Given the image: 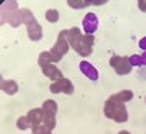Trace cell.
<instances>
[{
	"label": "cell",
	"mask_w": 146,
	"mask_h": 134,
	"mask_svg": "<svg viewBox=\"0 0 146 134\" xmlns=\"http://www.w3.org/2000/svg\"><path fill=\"white\" fill-rule=\"evenodd\" d=\"M42 71H44V75L48 77V79H51V80H60V79H63V73L60 71L54 64H48L45 67H42Z\"/></svg>",
	"instance_id": "obj_8"
},
{
	"label": "cell",
	"mask_w": 146,
	"mask_h": 134,
	"mask_svg": "<svg viewBox=\"0 0 146 134\" xmlns=\"http://www.w3.org/2000/svg\"><path fill=\"white\" fill-rule=\"evenodd\" d=\"M67 36H69V31H62L58 34V38H57V42L54 44V47L51 48V58L53 61H60L63 55H66L67 50H69V44H67Z\"/></svg>",
	"instance_id": "obj_3"
},
{
	"label": "cell",
	"mask_w": 146,
	"mask_h": 134,
	"mask_svg": "<svg viewBox=\"0 0 146 134\" xmlns=\"http://www.w3.org/2000/svg\"><path fill=\"white\" fill-rule=\"evenodd\" d=\"M104 114L107 118L114 119L115 123H124L127 121V109L123 102L115 99V96H110L104 106Z\"/></svg>",
	"instance_id": "obj_2"
},
{
	"label": "cell",
	"mask_w": 146,
	"mask_h": 134,
	"mask_svg": "<svg viewBox=\"0 0 146 134\" xmlns=\"http://www.w3.org/2000/svg\"><path fill=\"white\" fill-rule=\"evenodd\" d=\"M79 70H80V73L83 76H86L89 80H92V82H96L100 79V73H98V70L95 69V66L94 64H91L89 61H86V60H83V61H80L79 63Z\"/></svg>",
	"instance_id": "obj_7"
},
{
	"label": "cell",
	"mask_w": 146,
	"mask_h": 134,
	"mask_svg": "<svg viewBox=\"0 0 146 134\" xmlns=\"http://www.w3.org/2000/svg\"><path fill=\"white\" fill-rule=\"evenodd\" d=\"M42 118H44L42 108H35V109H32V111H29V114H28V119L34 127L40 125V123H42Z\"/></svg>",
	"instance_id": "obj_9"
},
{
	"label": "cell",
	"mask_w": 146,
	"mask_h": 134,
	"mask_svg": "<svg viewBox=\"0 0 146 134\" xmlns=\"http://www.w3.org/2000/svg\"><path fill=\"white\" fill-rule=\"evenodd\" d=\"M115 96V99H118L120 102H129L131 98H133V92H130V90H123V92H118L117 95H114Z\"/></svg>",
	"instance_id": "obj_14"
},
{
	"label": "cell",
	"mask_w": 146,
	"mask_h": 134,
	"mask_svg": "<svg viewBox=\"0 0 146 134\" xmlns=\"http://www.w3.org/2000/svg\"><path fill=\"white\" fill-rule=\"evenodd\" d=\"M139 48L143 51H146V36H143V38L139 41Z\"/></svg>",
	"instance_id": "obj_19"
},
{
	"label": "cell",
	"mask_w": 146,
	"mask_h": 134,
	"mask_svg": "<svg viewBox=\"0 0 146 134\" xmlns=\"http://www.w3.org/2000/svg\"><path fill=\"white\" fill-rule=\"evenodd\" d=\"M2 90L6 92L7 95H15L19 90V86H18V83L13 82V80H3L2 82Z\"/></svg>",
	"instance_id": "obj_12"
},
{
	"label": "cell",
	"mask_w": 146,
	"mask_h": 134,
	"mask_svg": "<svg viewBox=\"0 0 146 134\" xmlns=\"http://www.w3.org/2000/svg\"><path fill=\"white\" fill-rule=\"evenodd\" d=\"M67 40L70 42V45L80 54V55H89L92 53V45H94V36L92 35H86L82 36L80 31L75 26L69 31V36Z\"/></svg>",
	"instance_id": "obj_1"
},
{
	"label": "cell",
	"mask_w": 146,
	"mask_h": 134,
	"mask_svg": "<svg viewBox=\"0 0 146 134\" xmlns=\"http://www.w3.org/2000/svg\"><path fill=\"white\" fill-rule=\"evenodd\" d=\"M129 61L131 64V67H146V51L142 53V54H135L129 57Z\"/></svg>",
	"instance_id": "obj_11"
},
{
	"label": "cell",
	"mask_w": 146,
	"mask_h": 134,
	"mask_svg": "<svg viewBox=\"0 0 146 134\" xmlns=\"http://www.w3.org/2000/svg\"><path fill=\"white\" fill-rule=\"evenodd\" d=\"M137 5H139V9L142 12H146V0H139Z\"/></svg>",
	"instance_id": "obj_20"
},
{
	"label": "cell",
	"mask_w": 146,
	"mask_h": 134,
	"mask_svg": "<svg viewBox=\"0 0 146 134\" xmlns=\"http://www.w3.org/2000/svg\"><path fill=\"white\" fill-rule=\"evenodd\" d=\"M51 61H53V58H51V54H50V53L44 51V53H41V54H40L38 64H40V67H41V69H42V67H45V66H48V64H51Z\"/></svg>",
	"instance_id": "obj_13"
},
{
	"label": "cell",
	"mask_w": 146,
	"mask_h": 134,
	"mask_svg": "<svg viewBox=\"0 0 146 134\" xmlns=\"http://www.w3.org/2000/svg\"><path fill=\"white\" fill-rule=\"evenodd\" d=\"M44 111V118H54L57 112V104L54 101H45L42 105Z\"/></svg>",
	"instance_id": "obj_10"
},
{
	"label": "cell",
	"mask_w": 146,
	"mask_h": 134,
	"mask_svg": "<svg viewBox=\"0 0 146 134\" xmlns=\"http://www.w3.org/2000/svg\"><path fill=\"white\" fill-rule=\"evenodd\" d=\"M50 92H51V93L64 92L66 95H72V93H73V83H72L69 79H60V80L51 83Z\"/></svg>",
	"instance_id": "obj_6"
},
{
	"label": "cell",
	"mask_w": 146,
	"mask_h": 134,
	"mask_svg": "<svg viewBox=\"0 0 146 134\" xmlns=\"http://www.w3.org/2000/svg\"><path fill=\"white\" fill-rule=\"evenodd\" d=\"M82 26H83V31L86 35H94L98 29V18H96L95 13H88L85 15L83 20H82Z\"/></svg>",
	"instance_id": "obj_5"
},
{
	"label": "cell",
	"mask_w": 146,
	"mask_h": 134,
	"mask_svg": "<svg viewBox=\"0 0 146 134\" xmlns=\"http://www.w3.org/2000/svg\"><path fill=\"white\" fill-rule=\"evenodd\" d=\"M45 18H47L48 22H57L58 18H60V15H58V12L56 9H50V10L45 12Z\"/></svg>",
	"instance_id": "obj_15"
},
{
	"label": "cell",
	"mask_w": 146,
	"mask_h": 134,
	"mask_svg": "<svg viewBox=\"0 0 146 134\" xmlns=\"http://www.w3.org/2000/svg\"><path fill=\"white\" fill-rule=\"evenodd\" d=\"M16 125H18V128H21V130H27V128H29L32 124L29 123L28 117H21V118L16 121Z\"/></svg>",
	"instance_id": "obj_16"
},
{
	"label": "cell",
	"mask_w": 146,
	"mask_h": 134,
	"mask_svg": "<svg viewBox=\"0 0 146 134\" xmlns=\"http://www.w3.org/2000/svg\"><path fill=\"white\" fill-rule=\"evenodd\" d=\"M145 102H146V99H145Z\"/></svg>",
	"instance_id": "obj_22"
},
{
	"label": "cell",
	"mask_w": 146,
	"mask_h": 134,
	"mask_svg": "<svg viewBox=\"0 0 146 134\" xmlns=\"http://www.w3.org/2000/svg\"><path fill=\"white\" fill-rule=\"evenodd\" d=\"M89 3H91V2H82V3H80V2H72V0L69 2V5H72V7H75V9H76V7L80 9V7H83L82 5H89Z\"/></svg>",
	"instance_id": "obj_18"
},
{
	"label": "cell",
	"mask_w": 146,
	"mask_h": 134,
	"mask_svg": "<svg viewBox=\"0 0 146 134\" xmlns=\"http://www.w3.org/2000/svg\"><path fill=\"white\" fill-rule=\"evenodd\" d=\"M32 134H51V130L48 128L45 124L42 125H35L32 128Z\"/></svg>",
	"instance_id": "obj_17"
},
{
	"label": "cell",
	"mask_w": 146,
	"mask_h": 134,
	"mask_svg": "<svg viewBox=\"0 0 146 134\" xmlns=\"http://www.w3.org/2000/svg\"><path fill=\"white\" fill-rule=\"evenodd\" d=\"M110 66H111L117 75L123 76V75H129L131 70V64L129 61V57H121V55H113L110 58Z\"/></svg>",
	"instance_id": "obj_4"
},
{
	"label": "cell",
	"mask_w": 146,
	"mask_h": 134,
	"mask_svg": "<svg viewBox=\"0 0 146 134\" xmlns=\"http://www.w3.org/2000/svg\"><path fill=\"white\" fill-rule=\"evenodd\" d=\"M118 134H130V133H129V131H120Z\"/></svg>",
	"instance_id": "obj_21"
}]
</instances>
